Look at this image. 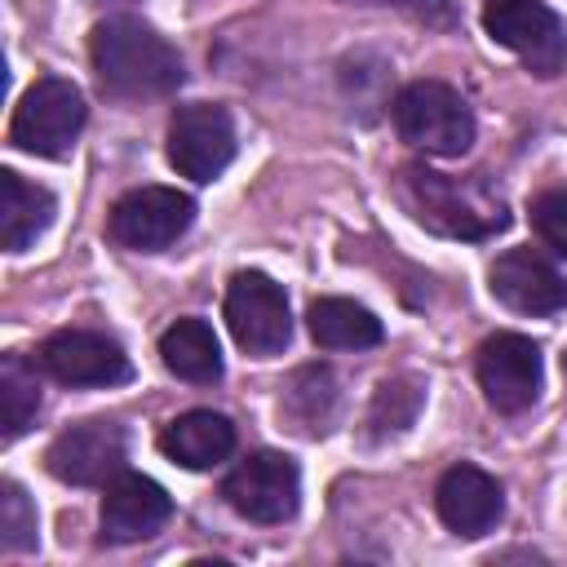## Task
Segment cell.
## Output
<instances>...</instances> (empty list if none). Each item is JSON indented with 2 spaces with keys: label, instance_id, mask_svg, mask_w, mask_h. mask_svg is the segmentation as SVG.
<instances>
[{
  "label": "cell",
  "instance_id": "obj_1",
  "mask_svg": "<svg viewBox=\"0 0 567 567\" xmlns=\"http://www.w3.org/2000/svg\"><path fill=\"white\" fill-rule=\"evenodd\" d=\"M93 71L115 97H168L186 80L182 53L137 18H106L89 40Z\"/></svg>",
  "mask_w": 567,
  "mask_h": 567
},
{
  "label": "cell",
  "instance_id": "obj_2",
  "mask_svg": "<svg viewBox=\"0 0 567 567\" xmlns=\"http://www.w3.org/2000/svg\"><path fill=\"white\" fill-rule=\"evenodd\" d=\"M399 199L421 226L452 235V239H487V235L505 230V221H509L505 204L496 195H487L478 182H456V177L430 173L421 164L403 168Z\"/></svg>",
  "mask_w": 567,
  "mask_h": 567
},
{
  "label": "cell",
  "instance_id": "obj_3",
  "mask_svg": "<svg viewBox=\"0 0 567 567\" xmlns=\"http://www.w3.org/2000/svg\"><path fill=\"white\" fill-rule=\"evenodd\" d=\"M394 128L425 155H465L474 142V115L465 97L443 80H412L394 97Z\"/></svg>",
  "mask_w": 567,
  "mask_h": 567
},
{
  "label": "cell",
  "instance_id": "obj_4",
  "mask_svg": "<svg viewBox=\"0 0 567 567\" xmlns=\"http://www.w3.org/2000/svg\"><path fill=\"white\" fill-rule=\"evenodd\" d=\"M80 128H84V97H80V89L71 80H62V75H44L13 106L9 142L18 151H27V155L62 159V155H71Z\"/></svg>",
  "mask_w": 567,
  "mask_h": 567
},
{
  "label": "cell",
  "instance_id": "obj_5",
  "mask_svg": "<svg viewBox=\"0 0 567 567\" xmlns=\"http://www.w3.org/2000/svg\"><path fill=\"white\" fill-rule=\"evenodd\" d=\"M483 27L536 75H558L567 66V27L545 0H487Z\"/></svg>",
  "mask_w": 567,
  "mask_h": 567
},
{
  "label": "cell",
  "instance_id": "obj_6",
  "mask_svg": "<svg viewBox=\"0 0 567 567\" xmlns=\"http://www.w3.org/2000/svg\"><path fill=\"white\" fill-rule=\"evenodd\" d=\"M221 496L248 523H288L301 505V470L284 452H252L226 474Z\"/></svg>",
  "mask_w": 567,
  "mask_h": 567
},
{
  "label": "cell",
  "instance_id": "obj_7",
  "mask_svg": "<svg viewBox=\"0 0 567 567\" xmlns=\"http://www.w3.org/2000/svg\"><path fill=\"white\" fill-rule=\"evenodd\" d=\"M235 159V120L217 102H186L168 120V164L190 182H213Z\"/></svg>",
  "mask_w": 567,
  "mask_h": 567
},
{
  "label": "cell",
  "instance_id": "obj_8",
  "mask_svg": "<svg viewBox=\"0 0 567 567\" xmlns=\"http://www.w3.org/2000/svg\"><path fill=\"white\" fill-rule=\"evenodd\" d=\"M226 323L230 337L239 341V350L266 359L279 354L292 337V315H288V297L284 288L261 275V270H239L226 288Z\"/></svg>",
  "mask_w": 567,
  "mask_h": 567
},
{
  "label": "cell",
  "instance_id": "obj_9",
  "mask_svg": "<svg viewBox=\"0 0 567 567\" xmlns=\"http://www.w3.org/2000/svg\"><path fill=\"white\" fill-rule=\"evenodd\" d=\"M195 221V199L177 186H137L111 208V239L133 252H159L177 244Z\"/></svg>",
  "mask_w": 567,
  "mask_h": 567
},
{
  "label": "cell",
  "instance_id": "obj_10",
  "mask_svg": "<svg viewBox=\"0 0 567 567\" xmlns=\"http://www.w3.org/2000/svg\"><path fill=\"white\" fill-rule=\"evenodd\" d=\"M478 385L483 399L505 412L518 416L540 399V381H545V363H540V346L523 332H496L478 346Z\"/></svg>",
  "mask_w": 567,
  "mask_h": 567
},
{
  "label": "cell",
  "instance_id": "obj_11",
  "mask_svg": "<svg viewBox=\"0 0 567 567\" xmlns=\"http://www.w3.org/2000/svg\"><path fill=\"white\" fill-rule=\"evenodd\" d=\"M124 461H128V439L115 421H80L62 430L44 452L49 474L71 487L111 483L115 474H124Z\"/></svg>",
  "mask_w": 567,
  "mask_h": 567
},
{
  "label": "cell",
  "instance_id": "obj_12",
  "mask_svg": "<svg viewBox=\"0 0 567 567\" xmlns=\"http://www.w3.org/2000/svg\"><path fill=\"white\" fill-rule=\"evenodd\" d=\"M40 368L62 385H124L133 377V363L120 350V341L89 328L53 332L40 346Z\"/></svg>",
  "mask_w": 567,
  "mask_h": 567
},
{
  "label": "cell",
  "instance_id": "obj_13",
  "mask_svg": "<svg viewBox=\"0 0 567 567\" xmlns=\"http://www.w3.org/2000/svg\"><path fill=\"white\" fill-rule=\"evenodd\" d=\"M492 297L518 315H558L567 310V279L532 248H509L492 261Z\"/></svg>",
  "mask_w": 567,
  "mask_h": 567
},
{
  "label": "cell",
  "instance_id": "obj_14",
  "mask_svg": "<svg viewBox=\"0 0 567 567\" xmlns=\"http://www.w3.org/2000/svg\"><path fill=\"white\" fill-rule=\"evenodd\" d=\"M173 518V496L146 474H115L102 496V540L128 545L155 536Z\"/></svg>",
  "mask_w": 567,
  "mask_h": 567
},
{
  "label": "cell",
  "instance_id": "obj_15",
  "mask_svg": "<svg viewBox=\"0 0 567 567\" xmlns=\"http://www.w3.org/2000/svg\"><path fill=\"white\" fill-rule=\"evenodd\" d=\"M434 505H439V518H443L447 532L474 540V536H487L501 523L505 492H501V483L487 470H478V465H452L439 478V487H434Z\"/></svg>",
  "mask_w": 567,
  "mask_h": 567
},
{
  "label": "cell",
  "instance_id": "obj_16",
  "mask_svg": "<svg viewBox=\"0 0 567 567\" xmlns=\"http://www.w3.org/2000/svg\"><path fill=\"white\" fill-rule=\"evenodd\" d=\"M159 447L168 461H177L186 470H213L235 452V425L213 408H195L164 425Z\"/></svg>",
  "mask_w": 567,
  "mask_h": 567
},
{
  "label": "cell",
  "instance_id": "obj_17",
  "mask_svg": "<svg viewBox=\"0 0 567 567\" xmlns=\"http://www.w3.org/2000/svg\"><path fill=\"white\" fill-rule=\"evenodd\" d=\"M53 208H58V204H53V195H49L44 186L27 182V177L13 173V168L0 173V244H4L9 252L31 248V244L49 230Z\"/></svg>",
  "mask_w": 567,
  "mask_h": 567
},
{
  "label": "cell",
  "instance_id": "obj_18",
  "mask_svg": "<svg viewBox=\"0 0 567 567\" xmlns=\"http://www.w3.org/2000/svg\"><path fill=\"white\" fill-rule=\"evenodd\" d=\"M159 359L173 377L190 385H213L221 377V346L204 319H177L159 337Z\"/></svg>",
  "mask_w": 567,
  "mask_h": 567
},
{
  "label": "cell",
  "instance_id": "obj_19",
  "mask_svg": "<svg viewBox=\"0 0 567 567\" xmlns=\"http://www.w3.org/2000/svg\"><path fill=\"white\" fill-rule=\"evenodd\" d=\"M310 323V337L323 346V350H368L377 346L385 332H381V319L359 306V301H346V297H319L306 315Z\"/></svg>",
  "mask_w": 567,
  "mask_h": 567
},
{
  "label": "cell",
  "instance_id": "obj_20",
  "mask_svg": "<svg viewBox=\"0 0 567 567\" xmlns=\"http://www.w3.org/2000/svg\"><path fill=\"white\" fill-rule=\"evenodd\" d=\"M337 403H341L337 377H332V368H323V363L297 368L292 381L284 385V399H279V408L288 412V421H292L301 434H323V430L332 425V416H337Z\"/></svg>",
  "mask_w": 567,
  "mask_h": 567
},
{
  "label": "cell",
  "instance_id": "obj_21",
  "mask_svg": "<svg viewBox=\"0 0 567 567\" xmlns=\"http://www.w3.org/2000/svg\"><path fill=\"white\" fill-rule=\"evenodd\" d=\"M40 412V381L35 368L22 354L0 359V416H4V443H13Z\"/></svg>",
  "mask_w": 567,
  "mask_h": 567
},
{
  "label": "cell",
  "instance_id": "obj_22",
  "mask_svg": "<svg viewBox=\"0 0 567 567\" xmlns=\"http://www.w3.org/2000/svg\"><path fill=\"white\" fill-rule=\"evenodd\" d=\"M421 399H425V385H421L416 377H394V381H381V385H377V399H372V412H368L372 439L403 434V430L416 421Z\"/></svg>",
  "mask_w": 567,
  "mask_h": 567
},
{
  "label": "cell",
  "instance_id": "obj_23",
  "mask_svg": "<svg viewBox=\"0 0 567 567\" xmlns=\"http://www.w3.org/2000/svg\"><path fill=\"white\" fill-rule=\"evenodd\" d=\"M0 545L9 554L35 549V505L22 492V483H13V478L0 483Z\"/></svg>",
  "mask_w": 567,
  "mask_h": 567
},
{
  "label": "cell",
  "instance_id": "obj_24",
  "mask_svg": "<svg viewBox=\"0 0 567 567\" xmlns=\"http://www.w3.org/2000/svg\"><path fill=\"white\" fill-rule=\"evenodd\" d=\"M532 226H536V235H540L558 257H567V190H545V195H536V204H532Z\"/></svg>",
  "mask_w": 567,
  "mask_h": 567
},
{
  "label": "cell",
  "instance_id": "obj_25",
  "mask_svg": "<svg viewBox=\"0 0 567 567\" xmlns=\"http://www.w3.org/2000/svg\"><path fill=\"white\" fill-rule=\"evenodd\" d=\"M390 4H403L408 13H416V18H425V22H452L447 0H390Z\"/></svg>",
  "mask_w": 567,
  "mask_h": 567
},
{
  "label": "cell",
  "instance_id": "obj_26",
  "mask_svg": "<svg viewBox=\"0 0 567 567\" xmlns=\"http://www.w3.org/2000/svg\"><path fill=\"white\" fill-rule=\"evenodd\" d=\"M89 4H124V0H89Z\"/></svg>",
  "mask_w": 567,
  "mask_h": 567
}]
</instances>
